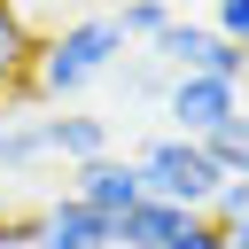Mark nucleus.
<instances>
[{"mask_svg": "<svg viewBox=\"0 0 249 249\" xmlns=\"http://www.w3.org/2000/svg\"><path fill=\"white\" fill-rule=\"evenodd\" d=\"M47 140H54V156H62L70 171L109 156V124H101V117H47Z\"/></svg>", "mask_w": 249, "mask_h": 249, "instance_id": "obj_8", "label": "nucleus"}, {"mask_svg": "<svg viewBox=\"0 0 249 249\" xmlns=\"http://www.w3.org/2000/svg\"><path fill=\"white\" fill-rule=\"evenodd\" d=\"M109 23L124 31V47H132V39H148V47H156V39H163V23H171V8H163V0H124Z\"/></svg>", "mask_w": 249, "mask_h": 249, "instance_id": "obj_10", "label": "nucleus"}, {"mask_svg": "<svg viewBox=\"0 0 249 249\" xmlns=\"http://www.w3.org/2000/svg\"><path fill=\"white\" fill-rule=\"evenodd\" d=\"M202 148L218 156V171H226V179H233V171H249V109H241V117H233L226 132H210Z\"/></svg>", "mask_w": 249, "mask_h": 249, "instance_id": "obj_11", "label": "nucleus"}, {"mask_svg": "<svg viewBox=\"0 0 249 249\" xmlns=\"http://www.w3.org/2000/svg\"><path fill=\"white\" fill-rule=\"evenodd\" d=\"M0 249H31V218H0Z\"/></svg>", "mask_w": 249, "mask_h": 249, "instance_id": "obj_14", "label": "nucleus"}, {"mask_svg": "<svg viewBox=\"0 0 249 249\" xmlns=\"http://www.w3.org/2000/svg\"><path fill=\"white\" fill-rule=\"evenodd\" d=\"M140 187L156 195V202H171V210H187V218H210V202H218V187H226V171H218V156L202 148V140H179V132H163V140H148L140 156Z\"/></svg>", "mask_w": 249, "mask_h": 249, "instance_id": "obj_2", "label": "nucleus"}, {"mask_svg": "<svg viewBox=\"0 0 249 249\" xmlns=\"http://www.w3.org/2000/svg\"><path fill=\"white\" fill-rule=\"evenodd\" d=\"M70 195H78L86 210H101L109 226H117L132 202H148V187H140V163H132V156H117V148H109L101 163H78V187H70Z\"/></svg>", "mask_w": 249, "mask_h": 249, "instance_id": "obj_4", "label": "nucleus"}, {"mask_svg": "<svg viewBox=\"0 0 249 249\" xmlns=\"http://www.w3.org/2000/svg\"><path fill=\"white\" fill-rule=\"evenodd\" d=\"M179 233H187V210H171V202H156V195L117 218V249H171Z\"/></svg>", "mask_w": 249, "mask_h": 249, "instance_id": "obj_6", "label": "nucleus"}, {"mask_svg": "<svg viewBox=\"0 0 249 249\" xmlns=\"http://www.w3.org/2000/svg\"><path fill=\"white\" fill-rule=\"evenodd\" d=\"M31 54H39V47H31V31H23V16H16V8L0 0V101L31 86Z\"/></svg>", "mask_w": 249, "mask_h": 249, "instance_id": "obj_9", "label": "nucleus"}, {"mask_svg": "<svg viewBox=\"0 0 249 249\" xmlns=\"http://www.w3.org/2000/svg\"><path fill=\"white\" fill-rule=\"evenodd\" d=\"M31 249H117V226L101 210H86L78 195H62L31 218Z\"/></svg>", "mask_w": 249, "mask_h": 249, "instance_id": "obj_5", "label": "nucleus"}, {"mask_svg": "<svg viewBox=\"0 0 249 249\" xmlns=\"http://www.w3.org/2000/svg\"><path fill=\"white\" fill-rule=\"evenodd\" d=\"M171 249H226V233H218L210 218H187V233H179Z\"/></svg>", "mask_w": 249, "mask_h": 249, "instance_id": "obj_13", "label": "nucleus"}, {"mask_svg": "<svg viewBox=\"0 0 249 249\" xmlns=\"http://www.w3.org/2000/svg\"><path fill=\"white\" fill-rule=\"evenodd\" d=\"M226 249H249V218H241V226H226Z\"/></svg>", "mask_w": 249, "mask_h": 249, "instance_id": "obj_15", "label": "nucleus"}, {"mask_svg": "<svg viewBox=\"0 0 249 249\" xmlns=\"http://www.w3.org/2000/svg\"><path fill=\"white\" fill-rule=\"evenodd\" d=\"M39 163H54L47 117H0V171L23 179V171H39Z\"/></svg>", "mask_w": 249, "mask_h": 249, "instance_id": "obj_7", "label": "nucleus"}, {"mask_svg": "<svg viewBox=\"0 0 249 249\" xmlns=\"http://www.w3.org/2000/svg\"><path fill=\"white\" fill-rule=\"evenodd\" d=\"M163 117H171L179 140H210V132H226L241 117V86H226V78H171L163 86Z\"/></svg>", "mask_w": 249, "mask_h": 249, "instance_id": "obj_3", "label": "nucleus"}, {"mask_svg": "<svg viewBox=\"0 0 249 249\" xmlns=\"http://www.w3.org/2000/svg\"><path fill=\"white\" fill-rule=\"evenodd\" d=\"M210 31H218L226 47H241V54H249V0H218V16H210Z\"/></svg>", "mask_w": 249, "mask_h": 249, "instance_id": "obj_12", "label": "nucleus"}, {"mask_svg": "<svg viewBox=\"0 0 249 249\" xmlns=\"http://www.w3.org/2000/svg\"><path fill=\"white\" fill-rule=\"evenodd\" d=\"M117 54H124V31H117L109 16H78V23H62V31L31 54V93H39V101H70V93H86L93 78H109Z\"/></svg>", "mask_w": 249, "mask_h": 249, "instance_id": "obj_1", "label": "nucleus"}]
</instances>
